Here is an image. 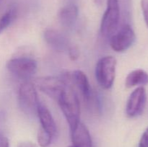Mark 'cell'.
Listing matches in <instances>:
<instances>
[{"instance_id": "23", "label": "cell", "mask_w": 148, "mask_h": 147, "mask_svg": "<svg viewBox=\"0 0 148 147\" xmlns=\"http://www.w3.org/2000/svg\"><path fill=\"white\" fill-rule=\"evenodd\" d=\"M95 1L97 4H98V5H100V4L102 3V0H95Z\"/></svg>"}, {"instance_id": "18", "label": "cell", "mask_w": 148, "mask_h": 147, "mask_svg": "<svg viewBox=\"0 0 148 147\" xmlns=\"http://www.w3.org/2000/svg\"><path fill=\"white\" fill-rule=\"evenodd\" d=\"M141 7L145 22L148 27V0H141Z\"/></svg>"}, {"instance_id": "19", "label": "cell", "mask_w": 148, "mask_h": 147, "mask_svg": "<svg viewBox=\"0 0 148 147\" xmlns=\"http://www.w3.org/2000/svg\"><path fill=\"white\" fill-rule=\"evenodd\" d=\"M139 147H148V127L142 135L139 143Z\"/></svg>"}, {"instance_id": "2", "label": "cell", "mask_w": 148, "mask_h": 147, "mask_svg": "<svg viewBox=\"0 0 148 147\" xmlns=\"http://www.w3.org/2000/svg\"><path fill=\"white\" fill-rule=\"evenodd\" d=\"M116 64V59L111 56H104L97 62L95 78L100 86L103 89H109L114 84Z\"/></svg>"}, {"instance_id": "20", "label": "cell", "mask_w": 148, "mask_h": 147, "mask_svg": "<svg viewBox=\"0 0 148 147\" xmlns=\"http://www.w3.org/2000/svg\"><path fill=\"white\" fill-rule=\"evenodd\" d=\"M67 52L69 53V57H70V59L72 60H76L79 57V51H78L77 48L74 47V46H70V48H69Z\"/></svg>"}, {"instance_id": "10", "label": "cell", "mask_w": 148, "mask_h": 147, "mask_svg": "<svg viewBox=\"0 0 148 147\" xmlns=\"http://www.w3.org/2000/svg\"><path fill=\"white\" fill-rule=\"evenodd\" d=\"M71 131L73 146L76 147H92V138L88 128L79 121Z\"/></svg>"}, {"instance_id": "5", "label": "cell", "mask_w": 148, "mask_h": 147, "mask_svg": "<svg viewBox=\"0 0 148 147\" xmlns=\"http://www.w3.org/2000/svg\"><path fill=\"white\" fill-rule=\"evenodd\" d=\"M7 69L10 73L21 79H28L37 71V62L29 57H17L9 60Z\"/></svg>"}, {"instance_id": "6", "label": "cell", "mask_w": 148, "mask_h": 147, "mask_svg": "<svg viewBox=\"0 0 148 147\" xmlns=\"http://www.w3.org/2000/svg\"><path fill=\"white\" fill-rule=\"evenodd\" d=\"M110 46L116 52L121 53L130 48L136 39V35L130 24H122L121 28L111 36Z\"/></svg>"}, {"instance_id": "1", "label": "cell", "mask_w": 148, "mask_h": 147, "mask_svg": "<svg viewBox=\"0 0 148 147\" xmlns=\"http://www.w3.org/2000/svg\"><path fill=\"white\" fill-rule=\"evenodd\" d=\"M57 102L72 130L79 122L80 107L77 95L71 85H66Z\"/></svg>"}, {"instance_id": "7", "label": "cell", "mask_w": 148, "mask_h": 147, "mask_svg": "<svg viewBox=\"0 0 148 147\" xmlns=\"http://www.w3.org/2000/svg\"><path fill=\"white\" fill-rule=\"evenodd\" d=\"M36 86L49 97L58 101L66 86L62 78L54 76H42L35 79Z\"/></svg>"}, {"instance_id": "11", "label": "cell", "mask_w": 148, "mask_h": 147, "mask_svg": "<svg viewBox=\"0 0 148 147\" xmlns=\"http://www.w3.org/2000/svg\"><path fill=\"white\" fill-rule=\"evenodd\" d=\"M37 115L40 120V128L54 136L56 133V125L54 119L51 115V112L43 104L39 102L37 108Z\"/></svg>"}, {"instance_id": "22", "label": "cell", "mask_w": 148, "mask_h": 147, "mask_svg": "<svg viewBox=\"0 0 148 147\" xmlns=\"http://www.w3.org/2000/svg\"><path fill=\"white\" fill-rule=\"evenodd\" d=\"M17 147H37V146L30 141H23L18 144Z\"/></svg>"}, {"instance_id": "12", "label": "cell", "mask_w": 148, "mask_h": 147, "mask_svg": "<svg viewBox=\"0 0 148 147\" xmlns=\"http://www.w3.org/2000/svg\"><path fill=\"white\" fill-rule=\"evenodd\" d=\"M71 82L75 84L82 97L88 102L91 98V87L86 74L80 70H75L71 74Z\"/></svg>"}, {"instance_id": "3", "label": "cell", "mask_w": 148, "mask_h": 147, "mask_svg": "<svg viewBox=\"0 0 148 147\" xmlns=\"http://www.w3.org/2000/svg\"><path fill=\"white\" fill-rule=\"evenodd\" d=\"M120 22L119 0H107V8L101 22V33L110 37L117 30Z\"/></svg>"}, {"instance_id": "24", "label": "cell", "mask_w": 148, "mask_h": 147, "mask_svg": "<svg viewBox=\"0 0 148 147\" xmlns=\"http://www.w3.org/2000/svg\"><path fill=\"white\" fill-rule=\"evenodd\" d=\"M69 147H76V146H75L72 145V146H69Z\"/></svg>"}, {"instance_id": "14", "label": "cell", "mask_w": 148, "mask_h": 147, "mask_svg": "<svg viewBox=\"0 0 148 147\" xmlns=\"http://www.w3.org/2000/svg\"><path fill=\"white\" fill-rule=\"evenodd\" d=\"M147 84H148V74L143 69H137L130 72L125 80V85L128 88L143 86Z\"/></svg>"}, {"instance_id": "21", "label": "cell", "mask_w": 148, "mask_h": 147, "mask_svg": "<svg viewBox=\"0 0 148 147\" xmlns=\"http://www.w3.org/2000/svg\"><path fill=\"white\" fill-rule=\"evenodd\" d=\"M0 147H10L8 138L1 131H0Z\"/></svg>"}, {"instance_id": "9", "label": "cell", "mask_w": 148, "mask_h": 147, "mask_svg": "<svg viewBox=\"0 0 148 147\" xmlns=\"http://www.w3.org/2000/svg\"><path fill=\"white\" fill-rule=\"evenodd\" d=\"M43 35L47 44L56 51H68L70 48L71 46H69L68 39L58 30L54 29H46Z\"/></svg>"}, {"instance_id": "17", "label": "cell", "mask_w": 148, "mask_h": 147, "mask_svg": "<svg viewBox=\"0 0 148 147\" xmlns=\"http://www.w3.org/2000/svg\"><path fill=\"white\" fill-rule=\"evenodd\" d=\"M52 136L51 134L46 132V131L40 128L38 132L37 135V140L38 142L39 145L41 147H48L51 144L52 141Z\"/></svg>"}, {"instance_id": "25", "label": "cell", "mask_w": 148, "mask_h": 147, "mask_svg": "<svg viewBox=\"0 0 148 147\" xmlns=\"http://www.w3.org/2000/svg\"><path fill=\"white\" fill-rule=\"evenodd\" d=\"M1 0H0V2H1Z\"/></svg>"}, {"instance_id": "15", "label": "cell", "mask_w": 148, "mask_h": 147, "mask_svg": "<svg viewBox=\"0 0 148 147\" xmlns=\"http://www.w3.org/2000/svg\"><path fill=\"white\" fill-rule=\"evenodd\" d=\"M120 18L122 19V24H130L132 17V0H119Z\"/></svg>"}, {"instance_id": "16", "label": "cell", "mask_w": 148, "mask_h": 147, "mask_svg": "<svg viewBox=\"0 0 148 147\" xmlns=\"http://www.w3.org/2000/svg\"><path fill=\"white\" fill-rule=\"evenodd\" d=\"M16 14L17 10L14 7H12L0 15V34L11 24L16 17Z\"/></svg>"}, {"instance_id": "4", "label": "cell", "mask_w": 148, "mask_h": 147, "mask_svg": "<svg viewBox=\"0 0 148 147\" xmlns=\"http://www.w3.org/2000/svg\"><path fill=\"white\" fill-rule=\"evenodd\" d=\"M19 105L22 110L28 115L37 114L38 99L36 86L32 82H24L20 84L18 90Z\"/></svg>"}, {"instance_id": "13", "label": "cell", "mask_w": 148, "mask_h": 147, "mask_svg": "<svg viewBox=\"0 0 148 147\" xmlns=\"http://www.w3.org/2000/svg\"><path fill=\"white\" fill-rule=\"evenodd\" d=\"M78 7L70 4L64 7L59 13V20L65 27H71L75 24L78 17Z\"/></svg>"}, {"instance_id": "8", "label": "cell", "mask_w": 148, "mask_h": 147, "mask_svg": "<svg viewBox=\"0 0 148 147\" xmlns=\"http://www.w3.org/2000/svg\"><path fill=\"white\" fill-rule=\"evenodd\" d=\"M147 102L145 89L139 86L130 95L126 106V114L130 118H135L144 111Z\"/></svg>"}]
</instances>
